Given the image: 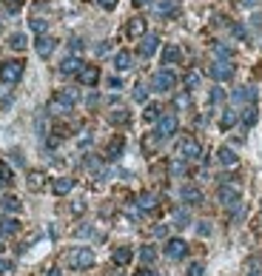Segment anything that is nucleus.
I'll return each mask as SVG.
<instances>
[{
	"label": "nucleus",
	"mask_w": 262,
	"mask_h": 276,
	"mask_svg": "<svg viewBox=\"0 0 262 276\" xmlns=\"http://www.w3.org/2000/svg\"><path fill=\"white\" fill-rule=\"evenodd\" d=\"M97 3H100L103 9H114L117 6V0H97Z\"/></svg>",
	"instance_id": "obj_49"
},
{
	"label": "nucleus",
	"mask_w": 262,
	"mask_h": 276,
	"mask_svg": "<svg viewBox=\"0 0 262 276\" xmlns=\"http://www.w3.org/2000/svg\"><path fill=\"white\" fill-rule=\"evenodd\" d=\"M157 143H160V137H157V134H154V137L143 140V148H146V151H154V148H157Z\"/></svg>",
	"instance_id": "obj_42"
},
{
	"label": "nucleus",
	"mask_w": 262,
	"mask_h": 276,
	"mask_svg": "<svg viewBox=\"0 0 262 276\" xmlns=\"http://www.w3.org/2000/svg\"><path fill=\"white\" fill-rule=\"evenodd\" d=\"M54 46H57V43H54V40H51V37H46V34H40V37H37V43H35V49H37V54H40V57H51V51H54Z\"/></svg>",
	"instance_id": "obj_18"
},
{
	"label": "nucleus",
	"mask_w": 262,
	"mask_h": 276,
	"mask_svg": "<svg viewBox=\"0 0 262 276\" xmlns=\"http://www.w3.org/2000/svg\"><path fill=\"white\" fill-rule=\"evenodd\" d=\"M140 259H143V262H154V259H157V251H154L151 245H143V248H140Z\"/></svg>",
	"instance_id": "obj_35"
},
{
	"label": "nucleus",
	"mask_w": 262,
	"mask_h": 276,
	"mask_svg": "<svg viewBox=\"0 0 262 276\" xmlns=\"http://www.w3.org/2000/svg\"><path fill=\"white\" fill-rule=\"evenodd\" d=\"M157 49H160V37L157 34H143L140 37V57H151Z\"/></svg>",
	"instance_id": "obj_10"
},
{
	"label": "nucleus",
	"mask_w": 262,
	"mask_h": 276,
	"mask_svg": "<svg viewBox=\"0 0 262 276\" xmlns=\"http://www.w3.org/2000/svg\"><path fill=\"white\" fill-rule=\"evenodd\" d=\"M111 123H128V111L125 109H117V111H111Z\"/></svg>",
	"instance_id": "obj_37"
},
{
	"label": "nucleus",
	"mask_w": 262,
	"mask_h": 276,
	"mask_svg": "<svg viewBox=\"0 0 262 276\" xmlns=\"http://www.w3.org/2000/svg\"><path fill=\"white\" fill-rule=\"evenodd\" d=\"M180 60H182V51H180V46L168 43L166 49H162V65H177Z\"/></svg>",
	"instance_id": "obj_13"
},
{
	"label": "nucleus",
	"mask_w": 262,
	"mask_h": 276,
	"mask_svg": "<svg viewBox=\"0 0 262 276\" xmlns=\"http://www.w3.org/2000/svg\"><path fill=\"white\" fill-rule=\"evenodd\" d=\"M157 15H160V17H177V15H180L177 0H157Z\"/></svg>",
	"instance_id": "obj_15"
},
{
	"label": "nucleus",
	"mask_w": 262,
	"mask_h": 276,
	"mask_svg": "<svg viewBox=\"0 0 262 276\" xmlns=\"http://www.w3.org/2000/svg\"><path fill=\"white\" fill-rule=\"evenodd\" d=\"M237 123V111H231V109H225L222 111V117H219V128H231V125Z\"/></svg>",
	"instance_id": "obj_30"
},
{
	"label": "nucleus",
	"mask_w": 262,
	"mask_h": 276,
	"mask_svg": "<svg viewBox=\"0 0 262 276\" xmlns=\"http://www.w3.org/2000/svg\"><path fill=\"white\" fill-rule=\"evenodd\" d=\"M157 202H160V196L154 194V191H143V194L137 196L140 211H154V208H157Z\"/></svg>",
	"instance_id": "obj_12"
},
{
	"label": "nucleus",
	"mask_w": 262,
	"mask_h": 276,
	"mask_svg": "<svg viewBox=\"0 0 262 276\" xmlns=\"http://www.w3.org/2000/svg\"><path fill=\"white\" fill-rule=\"evenodd\" d=\"M31 31H35V34H46V20L43 17H35V20H31Z\"/></svg>",
	"instance_id": "obj_38"
},
{
	"label": "nucleus",
	"mask_w": 262,
	"mask_h": 276,
	"mask_svg": "<svg viewBox=\"0 0 262 276\" xmlns=\"http://www.w3.org/2000/svg\"><path fill=\"white\" fill-rule=\"evenodd\" d=\"M12 182H15V174H12L9 162H0V188H6V185H12Z\"/></svg>",
	"instance_id": "obj_28"
},
{
	"label": "nucleus",
	"mask_w": 262,
	"mask_h": 276,
	"mask_svg": "<svg viewBox=\"0 0 262 276\" xmlns=\"http://www.w3.org/2000/svg\"><path fill=\"white\" fill-rule=\"evenodd\" d=\"M177 128H180V123H177V117H174V114H162L160 120H157V137H160V140L174 137Z\"/></svg>",
	"instance_id": "obj_4"
},
{
	"label": "nucleus",
	"mask_w": 262,
	"mask_h": 276,
	"mask_svg": "<svg viewBox=\"0 0 262 276\" xmlns=\"http://www.w3.org/2000/svg\"><path fill=\"white\" fill-rule=\"evenodd\" d=\"M151 86H154V91H171V88L177 86V77H174L171 72H168V68H162V72L154 74Z\"/></svg>",
	"instance_id": "obj_7"
},
{
	"label": "nucleus",
	"mask_w": 262,
	"mask_h": 276,
	"mask_svg": "<svg viewBox=\"0 0 262 276\" xmlns=\"http://www.w3.org/2000/svg\"><path fill=\"white\" fill-rule=\"evenodd\" d=\"M111 259H114V265H120V268H123V265H128L131 259H134V251H131V248H114V254H111Z\"/></svg>",
	"instance_id": "obj_23"
},
{
	"label": "nucleus",
	"mask_w": 262,
	"mask_h": 276,
	"mask_svg": "<svg viewBox=\"0 0 262 276\" xmlns=\"http://www.w3.org/2000/svg\"><path fill=\"white\" fill-rule=\"evenodd\" d=\"M208 74H211L214 80H219V83L231 80V77H234V65H231V60H217V63L208 68Z\"/></svg>",
	"instance_id": "obj_6"
},
{
	"label": "nucleus",
	"mask_w": 262,
	"mask_h": 276,
	"mask_svg": "<svg viewBox=\"0 0 262 276\" xmlns=\"http://www.w3.org/2000/svg\"><path fill=\"white\" fill-rule=\"evenodd\" d=\"M3 251H6V233L0 231V254H3Z\"/></svg>",
	"instance_id": "obj_53"
},
{
	"label": "nucleus",
	"mask_w": 262,
	"mask_h": 276,
	"mask_svg": "<svg viewBox=\"0 0 262 276\" xmlns=\"http://www.w3.org/2000/svg\"><path fill=\"white\" fill-rule=\"evenodd\" d=\"M0 208H3V211H9V214H17L23 208V202L17 199V196H3V199H0Z\"/></svg>",
	"instance_id": "obj_26"
},
{
	"label": "nucleus",
	"mask_w": 262,
	"mask_h": 276,
	"mask_svg": "<svg viewBox=\"0 0 262 276\" xmlns=\"http://www.w3.org/2000/svg\"><path fill=\"white\" fill-rule=\"evenodd\" d=\"M177 228H188V214H182V211H177Z\"/></svg>",
	"instance_id": "obj_43"
},
{
	"label": "nucleus",
	"mask_w": 262,
	"mask_h": 276,
	"mask_svg": "<svg viewBox=\"0 0 262 276\" xmlns=\"http://www.w3.org/2000/svg\"><path fill=\"white\" fill-rule=\"evenodd\" d=\"M196 233H200V236H208V233H211V225H208V222H200V225H196Z\"/></svg>",
	"instance_id": "obj_45"
},
{
	"label": "nucleus",
	"mask_w": 262,
	"mask_h": 276,
	"mask_svg": "<svg viewBox=\"0 0 262 276\" xmlns=\"http://www.w3.org/2000/svg\"><path fill=\"white\" fill-rule=\"evenodd\" d=\"M231 34L237 37V40H245L248 31H245V26H242V23H234V26H231Z\"/></svg>",
	"instance_id": "obj_39"
},
{
	"label": "nucleus",
	"mask_w": 262,
	"mask_h": 276,
	"mask_svg": "<svg viewBox=\"0 0 262 276\" xmlns=\"http://www.w3.org/2000/svg\"><path fill=\"white\" fill-rule=\"evenodd\" d=\"M177 154H180L182 160H200V157H203V146H200L194 137H185L180 143V148H177Z\"/></svg>",
	"instance_id": "obj_5"
},
{
	"label": "nucleus",
	"mask_w": 262,
	"mask_h": 276,
	"mask_svg": "<svg viewBox=\"0 0 262 276\" xmlns=\"http://www.w3.org/2000/svg\"><path fill=\"white\" fill-rule=\"evenodd\" d=\"M174 106H177V109H188V106H191V97L188 94H177L174 97Z\"/></svg>",
	"instance_id": "obj_41"
},
{
	"label": "nucleus",
	"mask_w": 262,
	"mask_h": 276,
	"mask_svg": "<svg viewBox=\"0 0 262 276\" xmlns=\"http://www.w3.org/2000/svg\"><path fill=\"white\" fill-rule=\"evenodd\" d=\"M143 117H146L148 123H154V120H160V117H162V109H160V106H154V102H151V106H146V111H143Z\"/></svg>",
	"instance_id": "obj_33"
},
{
	"label": "nucleus",
	"mask_w": 262,
	"mask_h": 276,
	"mask_svg": "<svg viewBox=\"0 0 262 276\" xmlns=\"http://www.w3.org/2000/svg\"><path fill=\"white\" fill-rule=\"evenodd\" d=\"M217 199L222 205H231V208H234V205L240 202V191L234 188V185H228V182H222V185H219V191H217Z\"/></svg>",
	"instance_id": "obj_9"
},
{
	"label": "nucleus",
	"mask_w": 262,
	"mask_h": 276,
	"mask_svg": "<svg viewBox=\"0 0 262 276\" xmlns=\"http://www.w3.org/2000/svg\"><path fill=\"white\" fill-rule=\"evenodd\" d=\"M23 68H26V63H20V60H6V63H0V83H6V86L20 83Z\"/></svg>",
	"instance_id": "obj_1"
},
{
	"label": "nucleus",
	"mask_w": 262,
	"mask_h": 276,
	"mask_svg": "<svg viewBox=\"0 0 262 276\" xmlns=\"http://www.w3.org/2000/svg\"><path fill=\"white\" fill-rule=\"evenodd\" d=\"M83 65H86V63H83L80 57H74V54H72V57H66L63 63H60V72H63V74H80Z\"/></svg>",
	"instance_id": "obj_21"
},
{
	"label": "nucleus",
	"mask_w": 262,
	"mask_h": 276,
	"mask_svg": "<svg viewBox=\"0 0 262 276\" xmlns=\"http://www.w3.org/2000/svg\"><path fill=\"white\" fill-rule=\"evenodd\" d=\"M43 180H46V177L40 174V171H31V174H29V188L31 191H43Z\"/></svg>",
	"instance_id": "obj_32"
},
{
	"label": "nucleus",
	"mask_w": 262,
	"mask_h": 276,
	"mask_svg": "<svg viewBox=\"0 0 262 276\" xmlns=\"http://www.w3.org/2000/svg\"><path fill=\"white\" fill-rule=\"evenodd\" d=\"M259 0H242V6H256Z\"/></svg>",
	"instance_id": "obj_57"
},
{
	"label": "nucleus",
	"mask_w": 262,
	"mask_h": 276,
	"mask_svg": "<svg viewBox=\"0 0 262 276\" xmlns=\"http://www.w3.org/2000/svg\"><path fill=\"white\" fill-rule=\"evenodd\" d=\"M72 49H74V51H80V49H83V43H80V37H74V40H72Z\"/></svg>",
	"instance_id": "obj_52"
},
{
	"label": "nucleus",
	"mask_w": 262,
	"mask_h": 276,
	"mask_svg": "<svg viewBox=\"0 0 262 276\" xmlns=\"http://www.w3.org/2000/svg\"><path fill=\"white\" fill-rule=\"evenodd\" d=\"M0 29H3V20H0Z\"/></svg>",
	"instance_id": "obj_59"
},
{
	"label": "nucleus",
	"mask_w": 262,
	"mask_h": 276,
	"mask_svg": "<svg viewBox=\"0 0 262 276\" xmlns=\"http://www.w3.org/2000/svg\"><path fill=\"white\" fill-rule=\"evenodd\" d=\"M185 88H188V91H194V88H200V83H203V77H200V72H188L185 74Z\"/></svg>",
	"instance_id": "obj_31"
},
{
	"label": "nucleus",
	"mask_w": 262,
	"mask_h": 276,
	"mask_svg": "<svg viewBox=\"0 0 262 276\" xmlns=\"http://www.w3.org/2000/svg\"><path fill=\"white\" fill-rule=\"evenodd\" d=\"M151 3H154V0H134V6H137V9H143V6H151Z\"/></svg>",
	"instance_id": "obj_50"
},
{
	"label": "nucleus",
	"mask_w": 262,
	"mask_h": 276,
	"mask_svg": "<svg viewBox=\"0 0 262 276\" xmlns=\"http://www.w3.org/2000/svg\"><path fill=\"white\" fill-rule=\"evenodd\" d=\"M109 86L111 88H123V80H120V77H109Z\"/></svg>",
	"instance_id": "obj_48"
},
{
	"label": "nucleus",
	"mask_w": 262,
	"mask_h": 276,
	"mask_svg": "<svg viewBox=\"0 0 262 276\" xmlns=\"http://www.w3.org/2000/svg\"><path fill=\"white\" fill-rule=\"evenodd\" d=\"M131 65H134V54H131V51H117L114 54V68L117 72H128Z\"/></svg>",
	"instance_id": "obj_19"
},
{
	"label": "nucleus",
	"mask_w": 262,
	"mask_h": 276,
	"mask_svg": "<svg viewBox=\"0 0 262 276\" xmlns=\"http://www.w3.org/2000/svg\"><path fill=\"white\" fill-rule=\"evenodd\" d=\"M134 276H157V273H154V270H137Z\"/></svg>",
	"instance_id": "obj_55"
},
{
	"label": "nucleus",
	"mask_w": 262,
	"mask_h": 276,
	"mask_svg": "<svg viewBox=\"0 0 262 276\" xmlns=\"http://www.w3.org/2000/svg\"><path fill=\"white\" fill-rule=\"evenodd\" d=\"M117 276H123V273H117Z\"/></svg>",
	"instance_id": "obj_60"
},
{
	"label": "nucleus",
	"mask_w": 262,
	"mask_h": 276,
	"mask_svg": "<svg viewBox=\"0 0 262 276\" xmlns=\"http://www.w3.org/2000/svg\"><path fill=\"white\" fill-rule=\"evenodd\" d=\"M46 276H63V270H57V268H49V270H46Z\"/></svg>",
	"instance_id": "obj_54"
},
{
	"label": "nucleus",
	"mask_w": 262,
	"mask_h": 276,
	"mask_svg": "<svg viewBox=\"0 0 262 276\" xmlns=\"http://www.w3.org/2000/svg\"><path fill=\"white\" fill-rule=\"evenodd\" d=\"M72 109H74V97H69V91H60V94H54L49 100V114H54V117L72 114Z\"/></svg>",
	"instance_id": "obj_3"
},
{
	"label": "nucleus",
	"mask_w": 262,
	"mask_h": 276,
	"mask_svg": "<svg viewBox=\"0 0 262 276\" xmlns=\"http://www.w3.org/2000/svg\"><path fill=\"white\" fill-rule=\"evenodd\" d=\"M256 120H259V111H256V106L251 102V106H248V109L242 111V123H245L248 128H254V125H256Z\"/></svg>",
	"instance_id": "obj_27"
},
{
	"label": "nucleus",
	"mask_w": 262,
	"mask_h": 276,
	"mask_svg": "<svg viewBox=\"0 0 262 276\" xmlns=\"http://www.w3.org/2000/svg\"><path fill=\"white\" fill-rule=\"evenodd\" d=\"M0 231L6 233V236H15V233L20 231V222H17L15 217H6V219H0Z\"/></svg>",
	"instance_id": "obj_25"
},
{
	"label": "nucleus",
	"mask_w": 262,
	"mask_h": 276,
	"mask_svg": "<svg viewBox=\"0 0 262 276\" xmlns=\"http://www.w3.org/2000/svg\"><path fill=\"white\" fill-rule=\"evenodd\" d=\"M203 273H205V268L200 265V262H194V265L188 268V276H203Z\"/></svg>",
	"instance_id": "obj_44"
},
{
	"label": "nucleus",
	"mask_w": 262,
	"mask_h": 276,
	"mask_svg": "<svg viewBox=\"0 0 262 276\" xmlns=\"http://www.w3.org/2000/svg\"><path fill=\"white\" fill-rule=\"evenodd\" d=\"M69 268H74V270H86V268H91L94 265V251L91 248H74V251H69Z\"/></svg>",
	"instance_id": "obj_2"
},
{
	"label": "nucleus",
	"mask_w": 262,
	"mask_h": 276,
	"mask_svg": "<svg viewBox=\"0 0 262 276\" xmlns=\"http://www.w3.org/2000/svg\"><path fill=\"white\" fill-rule=\"evenodd\" d=\"M168 174H171V177H180V174H185V160H182V157H177V160L171 162V165H168Z\"/></svg>",
	"instance_id": "obj_34"
},
{
	"label": "nucleus",
	"mask_w": 262,
	"mask_h": 276,
	"mask_svg": "<svg viewBox=\"0 0 262 276\" xmlns=\"http://www.w3.org/2000/svg\"><path fill=\"white\" fill-rule=\"evenodd\" d=\"M234 100H237V102H248V106H251V102L256 100V88H254V86L237 88V91H234Z\"/></svg>",
	"instance_id": "obj_24"
},
{
	"label": "nucleus",
	"mask_w": 262,
	"mask_h": 276,
	"mask_svg": "<svg viewBox=\"0 0 262 276\" xmlns=\"http://www.w3.org/2000/svg\"><path fill=\"white\" fill-rule=\"evenodd\" d=\"M123 151H125V140L123 137H114L109 143V148H106V160H120Z\"/></svg>",
	"instance_id": "obj_16"
},
{
	"label": "nucleus",
	"mask_w": 262,
	"mask_h": 276,
	"mask_svg": "<svg viewBox=\"0 0 262 276\" xmlns=\"http://www.w3.org/2000/svg\"><path fill=\"white\" fill-rule=\"evenodd\" d=\"M125 34L128 37H143L146 34V20H143V17H131L128 26H125Z\"/></svg>",
	"instance_id": "obj_22"
},
{
	"label": "nucleus",
	"mask_w": 262,
	"mask_h": 276,
	"mask_svg": "<svg viewBox=\"0 0 262 276\" xmlns=\"http://www.w3.org/2000/svg\"><path fill=\"white\" fill-rule=\"evenodd\" d=\"M77 80H80L83 86H97V83H100V68H97V65H83L80 74H77Z\"/></svg>",
	"instance_id": "obj_11"
},
{
	"label": "nucleus",
	"mask_w": 262,
	"mask_h": 276,
	"mask_svg": "<svg viewBox=\"0 0 262 276\" xmlns=\"http://www.w3.org/2000/svg\"><path fill=\"white\" fill-rule=\"evenodd\" d=\"M185 254H188V242H185V239L174 236V239L166 242V256H168V259H182Z\"/></svg>",
	"instance_id": "obj_8"
},
{
	"label": "nucleus",
	"mask_w": 262,
	"mask_h": 276,
	"mask_svg": "<svg viewBox=\"0 0 262 276\" xmlns=\"http://www.w3.org/2000/svg\"><path fill=\"white\" fill-rule=\"evenodd\" d=\"M146 97H148V88L146 86H134V100H137V102H146Z\"/></svg>",
	"instance_id": "obj_40"
},
{
	"label": "nucleus",
	"mask_w": 262,
	"mask_h": 276,
	"mask_svg": "<svg viewBox=\"0 0 262 276\" xmlns=\"http://www.w3.org/2000/svg\"><path fill=\"white\" fill-rule=\"evenodd\" d=\"M180 196H182V202L185 205H200L203 202V191L194 188V185H185V188L180 191Z\"/></svg>",
	"instance_id": "obj_17"
},
{
	"label": "nucleus",
	"mask_w": 262,
	"mask_h": 276,
	"mask_svg": "<svg viewBox=\"0 0 262 276\" xmlns=\"http://www.w3.org/2000/svg\"><path fill=\"white\" fill-rule=\"evenodd\" d=\"M222 97H225L222 94V88H214L211 91V102H222Z\"/></svg>",
	"instance_id": "obj_46"
},
{
	"label": "nucleus",
	"mask_w": 262,
	"mask_h": 276,
	"mask_svg": "<svg viewBox=\"0 0 262 276\" xmlns=\"http://www.w3.org/2000/svg\"><path fill=\"white\" fill-rule=\"evenodd\" d=\"M217 162H219L222 168H234L237 162H240V157L234 154V148L225 146V148H219V151H217Z\"/></svg>",
	"instance_id": "obj_14"
},
{
	"label": "nucleus",
	"mask_w": 262,
	"mask_h": 276,
	"mask_svg": "<svg viewBox=\"0 0 262 276\" xmlns=\"http://www.w3.org/2000/svg\"><path fill=\"white\" fill-rule=\"evenodd\" d=\"M9 3V9H12V12H17V3H20V0H6Z\"/></svg>",
	"instance_id": "obj_56"
},
{
	"label": "nucleus",
	"mask_w": 262,
	"mask_h": 276,
	"mask_svg": "<svg viewBox=\"0 0 262 276\" xmlns=\"http://www.w3.org/2000/svg\"><path fill=\"white\" fill-rule=\"evenodd\" d=\"M248 276H262V273H248Z\"/></svg>",
	"instance_id": "obj_58"
},
{
	"label": "nucleus",
	"mask_w": 262,
	"mask_h": 276,
	"mask_svg": "<svg viewBox=\"0 0 262 276\" xmlns=\"http://www.w3.org/2000/svg\"><path fill=\"white\" fill-rule=\"evenodd\" d=\"M72 188H74V180H72V177H57V180L51 182V191H54L57 196H66Z\"/></svg>",
	"instance_id": "obj_20"
},
{
	"label": "nucleus",
	"mask_w": 262,
	"mask_h": 276,
	"mask_svg": "<svg viewBox=\"0 0 262 276\" xmlns=\"http://www.w3.org/2000/svg\"><path fill=\"white\" fill-rule=\"evenodd\" d=\"M9 46H12L15 51H26V46H29V37L17 31V34H12V37H9Z\"/></svg>",
	"instance_id": "obj_29"
},
{
	"label": "nucleus",
	"mask_w": 262,
	"mask_h": 276,
	"mask_svg": "<svg viewBox=\"0 0 262 276\" xmlns=\"http://www.w3.org/2000/svg\"><path fill=\"white\" fill-rule=\"evenodd\" d=\"M6 270H12V265L6 259H0V273H6Z\"/></svg>",
	"instance_id": "obj_51"
},
{
	"label": "nucleus",
	"mask_w": 262,
	"mask_h": 276,
	"mask_svg": "<svg viewBox=\"0 0 262 276\" xmlns=\"http://www.w3.org/2000/svg\"><path fill=\"white\" fill-rule=\"evenodd\" d=\"M214 54H217L219 60H231V54H234V51L228 49V46H222V43H214Z\"/></svg>",
	"instance_id": "obj_36"
},
{
	"label": "nucleus",
	"mask_w": 262,
	"mask_h": 276,
	"mask_svg": "<svg viewBox=\"0 0 262 276\" xmlns=\"http://www.w3.org/2000/svg\"><path fill=\"white\" fill-rule=\"evenodd\" d=\"M83 211H86V202H74L72 205V214H83Z\"/></svg>",
	"instance_id": "obj_47"
}]
</instances>
